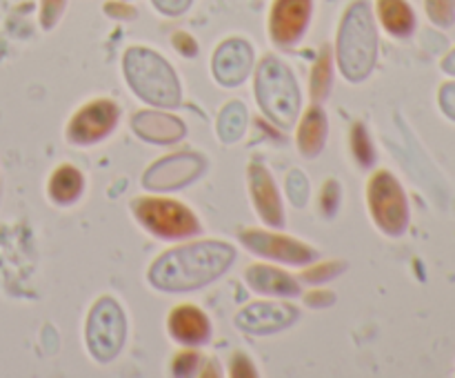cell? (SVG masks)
I'll list each match as a JSON object with an SVG mask.
<instances>
[{
	"instance_id": "1",
	"label": "cell",
	"mask_w": 455,
	"mask_h": 378,
	"mask_svg": "<svg viewBox=\"0 0 455 378\" xmlns=\"http://www.w3.org/2000/svg\"><path fill=\"white\" fill-rule=\"evenodd\" d=\"M235 247L222 240H196L160 253L147 271L154 289L164 294H187L216 283L234 267Z\"/></svg>"
},
{
	"instance_id": "2",
	"label": "cell",
	"mask_w": 455,
	"mask_h": 378,
	"mask_svg": "<svg viewBox=\"0 0 455 378\" xmlns=\"http://www.w3.org/2000/svg\"><path fill=\"white\" fill-rule=\"evenodd\" d=\"M378 60V31L367 0L349 4L336 38V62L342 78L360 84L371 76Z\"/></svg>"
},
{
	"instance_id": "3",
	"label": "cell",
	"mask_w": 455,
	"mask_h": 378,
	"mask_svg": "<svg viewBox=\"0 0 455 378\" xmlns=\"http://www.w3.org/2000/svg\"><path fill=\"white\" fill-rule=\"evenodd\" d=\"M123 74L133 96L154 109H173L182 101V87L173 67L149 47H129L123 56Z\"/></svg>"
},
{
	"instance_id": "4",
	"label": "cell",
	"mask_w": 455,
	"mask_h": 378,
	"mask_svg": "<svg viewBox=\"0 0 455 378\" xmlns=\"http://www.w3.org/2000/svg\"><path fill=\"white\" fill-rule=\"evenodd\" d=\"M253 93L262 114L280 129H291L300 120L302 93L291 67L269 53L256 67Z\"/></svg>"
},
{
	"instance_id": "5",
	"label": "cell",
	"mask_w": 455,
	"mask_h": 378,
	"mask_svg": "<svg viewBox=\"0 0 455 378\" xmlns=\"http://www.w3.org/2000/svg\"><path fill=\"white\" fill-rule=\"evenodd\" d=\"M127 316L114 296H100L84 323V345L98 365H109L127 342Z\"/></svg>"
},
{
	"instance_id": "6",
	"label": "cell",
	"mask_w": 455,
	"mask_h": 378,
	"mask_svg": "<svg viewBox=\"0 0 455 378\" xmlns=\"http://www.w3.org/2000/svg\"><path fill=\"white\" fill-rule=\"evenodd\" d=\"M132 213L142 229L164 240L189 238L200 231V221L187 205L163 196H140L132 200Z\"/></svg>"
},
{
	"instance_id": "7",
	"label": "cell",
	"mask_w": 455,
	"mask_h": 378,
	"mask_svg": "<svg viewBox=\"0 0 455 378\" xmlns=\"http://www.w3.org/2000/svg\"><path fill=\"white\" fill-rule=\"evenodd\" d=\"M367 203L373 221L387 236H403L409 222V207L400 182L389 172L373 173L367 185Z\"/></svg>"
},
{
	"instance_id": "8",
	"label": "cell",
	"mask_w": 455,
	"mask_h": 378,
	"mask_svg": "<svg viewBox=\"0 0 455 378\" xmlns=\"http://www.w3.org/2000/svg\"><path fill=\"white\" fill-rule=\"evenodd\" d=\"M120 118V107L109 98H98L87 102L74 114L67 125V141L71 145L89 147L105 141L116 129Z\"/></svg>"
},
{
	"instance_id": "9",
	"label": "cell",
	"mask_w": 455,
	"mask_h": 378,
	"mask_svg": "<svg viewBox=\"0 0 455 378\" xmlns=\"http://www.w3.org/2000/svg\"><path fill=\"white\" fill-rule=\"evenodd\" d=\"M204 169H207V160L196 151L164 156L147 169L142 185L149 191H178L194 182Z\"/></svg>"
},
{
	"instance_id": "10",
	"label": "cell",
	"mask_w": 455,
	"mask_h": 378,
	"mask_svg": "<svg viewBox=\"0 0 455 378\" xmlns=\"http://www.w3.org/2000/svg\"><path fill=\"white\" fill-rule=\"evenodd\" d=\"M240 240L256 256L269 258V261L275 262H284V265H311L318 258V252L314 247H309L307 243H302V240L289 238V236L283 234H271V231L247 229L240 234Z\"/></svg>"
},
{
	"instance_id": "11",
	"label": "cell",
	"mask_w": 455,
	"mask_h": 378,
	"mask_svg": "<svg viewBox=\"0 0 455 378\" xmlns=\"http://www.w3.org/2000/svg\"><path fill=\"white\" fill-rule=\"evenodd\" d=\"M300 318V311L289 302L256 301L235 314V327L251 336H271L291 327Z\"/></svg>"
},
{
	"instance_id": "12",
	"label": "cell",
	"mask_w": 455,
	"mask_h": 378,
	"mask_svg": "<svg viewBox=\"0 0 455 378\" xmlns=\"http://www.w3.org/2000/svg\"><path fill=\"white\" fill-rule=\"evenodd\" d=\"M253 47L243 38H229L218 44L212 58V74L220 87H240L253 71Z\"/></svg>"
},
{
	"instance_id": "13",
	"label": "cell",
	"mask_w": 455,
	"mask_h": 378,
	"mask_svg": "<svg viewBox=\"0 0 455 378\" xmlns=\"http://www.w3.org/2000/svg\"><path fill=\"white\" fill-rule=\"evenodd\" d=\"M249 194H251V203L256 207L258 218L269 227H283L284 225V209L283 198H280V189L275 185L274 176L269 169L262 163L249 165Z\"/></svg>"
},
{
	"instance_id": "14",
	"label": "cell",
	"mask_w": 455,
	"mask_h": 378,
	"mask_svg": "<svg viewBox=\"0 0 455 378\" xmlns=\"http://www.w3.org/2000/svg\"><path fill=\"white\" fill-rule=\"evenodd\" d=\"M167 329L169 336L187 350H196L212 341V320L200 307L189 302H182L169 311Z\"/></svg>"
},
{
	"instance_id": "15",
	"label": "cell",
	"mask_w": 455,
	"mask_h": 378,
	"mask_svg": "<svg viewBox=\"0 0 455 378\" xmlns=\"http://www.w3.org/2000/svg\"><path fill=\"white\" fill-rule=\"evenodd\" d=\"M309 22V0H278L271 16V40L280 49H293L300 43Z\"/></svg>"
},
{
	"instance_id": "16",
	"label": "cell",
	"mask_w": 455,
	"mask_h": 378,
	"mask_svg": "<svg viewBox=\"0 0 455 378\" xmlns=\"http://www.w3.org/2000/svg\"><path fill=\"white\" fill-rule=\"evenodd\" d=\"M132 129L138 138L151 142V145H172L185 138L187 127L176 116L163 114V111H140L133 116Z\"/></svg>"
},
{
	"instance_id": "17",
	"label": "cell",
	"mask_w": 455,
	"mask_h": 378,
	"mask_svg": "<svg viewBox=\"0 0 455 378\" xmlns=\"http://www.w3.org/2000/svg\"><path fill=\"white\" fill-rule=\"evenodd\" d=\"M244 280H247V285L253 292L262 294V296L289 298L300 294V283L291 274H287V271L274 265L256 262V265H251L244 271Z\"/></svg>"
},
{
	"instance_id": "18",
	"label": "cell",
	"mask_w": 455,
	"mask_h": 378,
	"mask_svg": "<svg viewBox=\"0 0 455 378\" xmlns=\"http://www.w3.org/2000/svg\"><path fill=\"white\" fill-rule=\"evenodd\" d=\"M327 133H329V120L324 109L320 107V102L307 109V114L302 116L300 123H298V136L296 145L300 151L302 158L314 160L323 154L324 145H327Z\"/></svg>"
},
{
	"instance_id": "19",
	"label": "cell",
	"mask_w": 455,
	"mask_h": 378,
	"mask_svg": "<svg viewBox=\"0 0 455 378\" xmlns=\"http://www.w3.org/2000/svg\"><path fill=\"white\" fill-rule=\"evenodd\" d=\"M83 191L84 178L74 165H60L49 181V194H52L53 203L60 205V207L74 205L83 196Z\"/></svg>"
},
{
	"instance_id": "20",
	"label": "cell",
	"mask_w": 455,
	"mask_h": 378,
	"mask_svg": "<svg viewBox=\"0 0 455 378\" xmlns=\"http://www.w3.org/2000/svg\"><path fill=\"white\" fill-rule=\"evenodd\" d=\"M249 125V111L240 101H231L229 105L222 107L220 116H218V138L222 145H235L243 141L244 132Z\"/></svg>"
},
{
	"instance_id": "21",
	"label": "cell",
	"mask_w": 455,
	"mask_h": 378,
	"mask_svg": "<svg viewBox=\"0 0 455 378\" xmlns=\"http://www.w3.org/2000/svg\"><path fill=\"white\" fill-rule=\"evenodd\" d=\"M333 87V60L329 49H324L323 56L315 62L314 71H311V98L314 102H323L324 98L331 93Z\"/></svg>"
},
{
	"instance_id": "22",
	"label": "cell",
	"mask_w": 455,
	"mask_h": 378,
	"mask_svg": "<svg viewBox=\"0 0 455 378\" xmlns=\"http://www.w3.org/2000/svg\"><path fill=\"white\" fill-rule=\"evenodd\" d=\"M382 20L389 27L391 34L404 36L411 29V13H409L407 4H403L400 0H382Z\"/></svg>"
},
{
	"instance_id": "23",
	"label": "cell",
	"mask_w": 455,
	"mask_h": 378,
	"mask_svg": "<svg viewBox=\"0 0 455 378\" xmlns=\"http://www.w3.org/2000/svg\"><path fill=\"white\" fill-rule=\"evenodd\" d=\"M284 189H287V196H289V200H291L293 207H298V209L307 207V203H309V196H311V187H309V181H307V176L302 173V169H291V172L287 173Z\"/></svg>"
},
{
	"instance_id": "24",
	"label": "cell",
	"mask_w": 455,
	"mask_h": 378,
	"mask_svg": "<svg viewBox=\"0 0 455 378\" xmlns=\"http://www.w3.org/2000/svg\"><path fill=\"white\" fill-rule=\"evenodd\" d=\"M345 269H347V265L340 261L315 262L311 269L305 271V276H302V278H305L307 283H327V280H333L336 276H340Z\"/></svg>"
},
{
	"instance_id": "25",
	"label": "cell",
	"mask_w": 455,
	"mask_h": 378,
	"mask_svg": "<svg viewBox=\"0 0 455 378\" xmlns=\"http://www.w3.org/2000/svg\"><path fill=\"white\" fill-rule=\"evenodd\" d=\"M351 145H354V154H355V158L360 160V163H363V165H371L373 163L371 142H369V138L364 136V127H363V125H355V127H354Z\"/></svg>"
},
{
	"instance_id": "26",
	"label": "cell",
	"mask_w": 455,
	"mask_h": 378,
	"mask_svg": "<svg viewBox=\"0 0 455 378\" xmlns=\"http://www.w3.org/2000/svg\"><path fill=\"white\" fill-rule=\"evenodd\" d=\"M340 205V185L336 181H327L323 187V196H320V207H323L324 216L331 218L338 212Z\"/></svg>"
},
{
	"instance_id": "27",
	"label": "cell",
	"mask_w": 455,
	"mask_h": 378,
	"mask_svg": "<svg viewBox=\"0 0 455 378\" xmlns=\"http://www.w3.org/2000/svg\"><path fill=\"white\" fill-rule=\"evenodd\" d=\"M198 358L200 356L196 354L194 350L180 351V354L173 358L172 372L176 374V376H189V374H194V367H198Z\"/></svg>"
},
{
	"instance_id": "28",
	"label": "cell",
	"mask_w": 455,
	"mask_h": 378,
	"mask_svg": "<svg viewBox=\"0 0 455 378\" xmlns=\"http://www.w3.org/2000/svg\"><path fill=\"white\" fill-rule=\"evenodd\" d=\"M156 9H158L163 16H182L187 9L194 4V0H151Z\"/></svg>"
}]
</instances>
